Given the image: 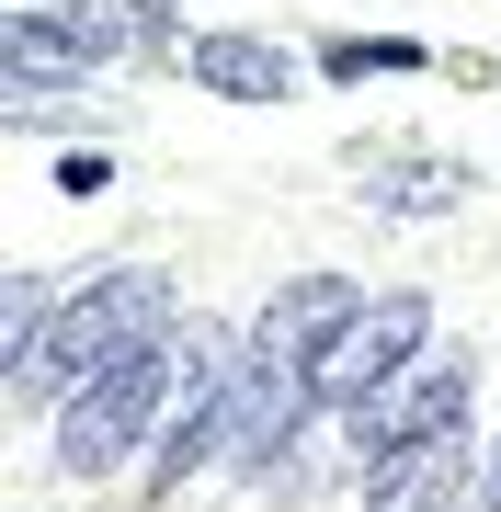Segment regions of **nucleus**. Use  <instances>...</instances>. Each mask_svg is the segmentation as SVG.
Wrapping results in <instances>:
<instances>
[{
    "mask_svg": "<svg viewBox=\"0 0 501 512\" xmlns=\"http://www.w3.org/2000/svg\"><path fill=\"white\" fill-rule=\"evenodd\" d=\"M171 319V274L149 262H114V274H80L69 296H46L35 274H12V399L23 410H57L80 376H103L126 342H160Z\"/></svg>",
    "mask_w": 501,
    "mask_h": 512,
    "instance_id": "obj_1",
    "label": "nucleus"
},
{
    "mask_svg": "<svg viewBox=\"0 0 501 512\" xmlns=\"http://www.w3.org/2000/svg\"><path fill=\"white\" fill-rule=\"evenodd\" d=\"M171 387H183V342H126L103 376H80L69 399H57V467L69 478H114L126 456H149L160 421H171Z\"/></svg>",
    "mask_w": 501,
    "mask_h": 512,
    "instance_id": "obj_2",
    "label": "nucleus"
},
{
    "mask_svg": "<svg viewBox=\"0 0 501 512\" xmlns=\"http://www.w3.org/2000/svg\"><path fill=\"white\" fill-rule=\"evenodd\" d=\"M319 421V376H308V342H285V330L251 319L240 342V376H228V433H217V467L228 478H274L297 456V433Z\"/></svg>",
    "mask_w": 501,
    "mask_h": 512,
    "instance_id": "obj_3",
    "label": "nucleus"
},
{
    "mask_svg": "<svg viewBox=\"0 0 501 512\" xmlns=\"http://www.w3.org/2000/svg\"><path fill=\"white\" fill-rule=\"evenodd\" d=\"M433 353V296L422 285H388V296H365V308H353L331 342L308 353V376H319V410L331 421H353V410H376L388 399V387L410 376Z\"/></svg>",
    "mask_w": 501,
    "mask_h": 512,
    "instance_id": "obj_4",
    "label": "nucleus"
},
{
    "mask_svg": "<svg viewBox=\"0 0 501 512\" xmlns=\"http://www.w3.org/2000/svg\"><path fill=\"white\" fill-rule=\"evenodd\" d=\"M171 342H183V387H171V421H160V444H149V490H160V501L183 490V478H205V467H217V433H228V376H240V342H251V330L183 319Z\"/></svg>",
    "mask_w": 501,
    "mask_h": 512,
    "instance_id": "obj_5",
    "label": "nucleus"
},
{
    "mask_svg": "<svg viewBox=\"0 0 501 512\" xmlns=\"http://www.w3.org/2000/svg\"><path fill=\"white\" fill-rule=\"evenodd\" d=\"M467 490H490V444L445 421V433H410L365 467V512H456Z\"/></svg>",
    "mask_w": 501,
    "mask_h": 512,
    "instance_id": "obj_6",
    "label": "nucleus"
},
{
    "mask_svg": "<svg viewBox=\"0 0 501 512\" xmlns=\"http://www.w3.org/2000/svg\"><path fill=\"white\" fill-rule=\"evenodd\" d=\"M467 410H479V365H467V353H422V365H410V376H399L376 410H353L342 433H353V456L376 467L388 444H410V433H445V421H467Z\"/></svg>",
    "mask_w": 501,
    "mask_h": 512,
    "instance_id": "obj_7",
    "label": "nucleus"
},
{
    "mask_svg": "<svg viewBox=\"0 0 501 512\" xmlns=\"http://www.w3.org/2000/svg\"><path fill=\"white\" fill-rule=\"evenodd\" d=\"M183 69H194V92H217V103H285V92H297V46L251 35V23H217V35H194V46H183Z\"/></svg>",
    "mask_w": 501,
    "mask_h": 512,
    "instance_id": "obj_8",
    "label": "nucleus"
},
{
    "mask_svg": "<svg viewBox=\"0 0 501 512\" xmlns=\"http://www.w3.org/2000/svg\"><path fill=\"white\" fill-rule=\"evenodd\" d=\"M80 80H92V57L69 46V23L57 12H0V92H80Z\"/></svg>",
    "mask_w": 501,
    "mask_h": 512,
    "instance_id": "obj_9",
    "label": "nucleus"
},
{
    "mask_svg": "<svg viewBox=\"0 0 501 512\" xmlns=\"http://www.w3.org/2000/svg\"><path fill=\"white\" fill-rule=\"evenodd\" d=\"M353 308H365V285H353V274H297L274 308H262V330H285V342H308V353H319Z\"/></svg>",
    "mask_w": 501,
    "mask_h": 512,
    "instance_id": "obj_10",
    "label": "nucleus"
},
{
    "mask_svg": "<svg viewBox=\"0 0 501 512\" xmlns=\"http://www.w3.org/2000/svg\"><path fill=\"white\" fill-rule=\"evenodd\" d=\"M388 69H433V46H410V35H319V80H388Z\"/></svg>",
    "mask_w": 501,
    "mask_h": 512,
    "instance_id": "obj_11",
    "label": "nucleus"
},
{
    "mask_svg": "<svg viewBox=\"0 0 501 512\" xmlns=\"http://www.w3.org/2000/svg\"><path fill=\"white\" fill-rule=\"evenodd\" d=\"M376 205L388 217H445V205H467V160H399L376 183Z\"/></svg>",
    "mask_w": 501,
    "mask_h": 512,
    "instance_id": "obj_12",
    "label": "nucleus"
},
{
    "mask_svg": "<svg viewBox=\"0 0 501 512\" xmlns=\"http://www.w3.org/2000/svg\"><path fill=\"white\" fill-rule=\"evenodd\" d=\"M114 183V160H103V148H69V160H57V194H80V205H92Z\"/></svg>",
    "mask_w": 501,
    "mask_h": 512,
    "instance_id": "obj_13",
    "label": "nucleus"
},
{
    "mask_svg": "<svg viewBox=\"0 0 501 512\" xmlns=\"http://www.w3.org/2000/svg\"><path fill=\"white\" fill-rule=\"evenodd\" d=\"M490 501H501V444H490Z\"/></svg>",
    "mask_w": 501,
    "mask_h": 512,
    "instance_id": "obj_14",
    "label": "nucleus"
}]
</instances>
